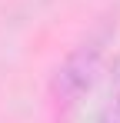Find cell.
<instances>
[{
  "label": "cell",
  "mask_w": 120,
  "mask_h": 123,
  "mask_svg": "<svg viewBox=\"0 0 120 123\" xmlns=\"http://www.w3.org/2000/svg\"><path fill=\"white\" fill-rule=\"evenodd\" d=\"M93 70H97V47H83L80 53H73L70 60H67V67L60 70L57 77V90L67 97V100H77L80 93L90 86V80H93Z\"/></svg>",
  "instance_id": "obj_1"
}]
</instances>
